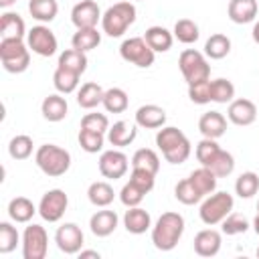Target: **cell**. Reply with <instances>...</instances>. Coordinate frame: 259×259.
<instances>
[{
    "label": "cell",
    "instance_id": "obj_18",
    "mask_svg": "<svg viewBox=\"0 0 259 259\" xmlns=\"http://www.w3.org/2000/svg\"><path fill=\"white\" fill-rule=\"evenodd\" d=\"M117 223H119L117 212L103 208V210H97V212L89 219V229H91V233H93L95 237H109V235L117 229Z\"/></svg>",
    "mask_w": 259,
    "mask_h": 259
},
{
    "label": "cell",
    "instance_id": "obj_39",
    "mask_svg": "<svg viewBox=\"0 0 259 259\" xmlns=\"http://www.w3.org/2000/svg\"><path fill=\"white\" fill-rule=\"evenodd\" d=\"M235 97V85L229 79H214L210 81V101L214 103H231Z\"/></svg>",
    "mask_w": 259,
    "mask_h": 259
},
{
    "label": "cell",
    "instance_id": "obj_15",
    "mask_svg": "<svg viewBox=\"0 0 259 259\" xmlns=\"http://www.w3.org/2000/svg\"><path fill=\"white\" fill-rule=\"evenodd\" d=\"M227 117L235 125H251L257 119V107L251 99H233L227 109Z\"/></svg>",
    "mask_w": 259,
    "mask_h": 259
},
{
    "label": "cell",
    "instance_id": "obj_42",
    "mask_svg": "<svg viewBox=\"0 0 259 259\" xmlns=\"http://www.w3.org/2000/svg\"><path fill=\"white\" fill-rule=\"evenodd\" d=\"M79 146H81V150H85L87 154H97V152H101L103 150V142H105V138H103V134H99V132H91V130H79Z\"/></svg>",
    "mask_w": 259,
    "mask_h": 259
},
{
    "label": "cell",
    "instance_id": "obj_56",
    "mask_svg": "<svg viewBox=\"0 0 259 259\" xmlns=\"http://www.w3.org/2000/svg\"><path fill=\"white\" fill-rule=\"evenodd\" d=\"M257 210H259V202H257Z\"/></svg>",
    "mask_w": 259,
    "mask_h": 259
},
{
    "label": "cell",
    "instance_id": "obj_2",
    "mask_svg": "<svg viewBox=\"0 0 259 259\" xmlns=\"http://www.w3.org/2000/svg\"><path fill=\"white\" fill-rule=\"evenodd\" d=\"M184 233V217L178 212H162L152 227V243L158 251H172Z\"/></svg>",
    "mask_w": 259,
    "mask_h": 259
},
{
    "label": "cell",
    "instance_id": "obj_28",
    "mask_svg": "<svg viewBox=\"0 0 259 259\" xmlns=\"http://www.w3.org/2000/svg\"><path fill=\"white\" fill-rule=\"evenodd\" d=\"M34 212H38V208L26 196H16L8 202V217L14 223H28L34 217Z\"/></svg>",
    "mask_w": 259,
    "mask_h": 259
},
{
    "label": "cell",
    "instance_id": "obj_27",
    "mask_svg": "<svg viewBox=\"0 0 259 259\" xmlns=\"http://www.w3.org/2000/svg\"><path fill=\"white\" fill-rule=\"evenodd\" d=\"M103 95H105V91L101 89V85L89 81V83H83L81 89L77 91V103L83 109H93L99 103H103Z\"/></svg>",
    "mask_w": 259,
    "mask_h": 259
},
{
    "label": "cell",
    "instance_id": "obj_25",
    "mask_svg": "<svg viewBox=\"0 0 259 259\" xmlns=\"http://www.w3.org/2000/svg\"><path fill=\"white\" fill-rule=\"evenodd\" d=\"M26 24L16 12H4L0 16V36L2 38H24Z\"/></svg>",
    "mask_w": 259,
    "mask_h": 259
},
{
    "label": "cell",
    "instance_id": "obj_37",
    "mask_svg": "<svg viewBox=\"0 0 259 259\" xmlns=\"http://www.w3.org/2000/svg\"><path fill=\"white\" fill-rule=\"evenodd\" d=\"M172 34H174V38L180 40L182 45H192V42H196L198 36H200L198 24H196L194 20H190V18H180V20H176Z\"/></svg>",
    "mask_w": 259,
    "mask_h": 259
},
{
    "label": "cell",
    "instance_id": "obj_11",
    "mask_svg": "<svg viewBox=\"0 0 259 259\" xmlns=\"http://www.w3.org/2000/svg\"><path fill=\"white\" fill-rule=\"evenodd\" d=\"M26 45L32 53H36L38 57H51L57 53L59 49V42H57V36L55 32L45 26V24H38V26H32L28 32H26Z\"/></svg>",
    "mask_w": 259,
    "mask_h": 259
},
{
    "label": "cell",
    "instance_id": "obj_30",
    "mask_svg": "<svg viewBox=\"0 0 259 259\" xmlns=\"http://www.w3.org/2000/svg\"><path fill=\"white\" fill-rule=\"evenodd\" d=\"M188 178H190V182L198 188V192H200L202 196H208V194H212V192L217 190V176H214V172H212L210 168H206V166H200V168L192 170Z\"/></svg>",
    "mask_w": 259,
    "mask_h": 259
},
{
    "label": "cell",
    "instance_id": "obj_13",
    "mask_svg": "<svg viewBox=\"0 0 259 259\" xmlns=\"http://www.w3.org/2000/svg\"><path fill=\"white\" fill-rule=\"evenodd\" d=\"M127 166H130L127 156L119 150H107L99 156V172L105 178H111V180L121 178L127 172Z\"/></svg>",
    "mask_w": 259,
    "mask_h": 259
},
{
    "label": "cell",
    "instance_id": "obj_34",
    "mask_svg": "<svg viewBox=\"0 0 259 259\" xmlns=\"http://www.w3.org/2000/svg\"><path fill=\"white\" fill-rule=\"evenodd\" d=\"M28 12L32 18L40 20V22H51L57 18L59 12V4L57 0H30L28 2Z\"/></svg>",
    "mask_w": 259,
    "mask_h": 259
},
{
    "label": "cell",
    "instance_id": "obj_52",
    "mask_svg": "<svg viewBox=\"0 0 259 259\" xmlns=\"http://www.w3.org/2000/svg\"><path fill=\"white\" fill-rule=\"evenodd\" d=\"M251 36H253V40L259 45V20L253 24V30H251Z\"/></svg>",
    "mask_w": 259,
    "mask_h": 259
},
{
    "label": "cell",
    "instance_id": "obj_55",
    "mask_svg": "<svg viewBox=\"0 0 259 259\" xmlns=\"http://www.w3.org/2000/svg\"><path fill=\"white\" fill-rule=\"evenodd\" d=\"M257 257H259V247H257Z\"/></svg>",
    "mask_w": 259,
    "mask_h": 259
},
{
    "label": "cell",
    "instance_id": "obj_26",
    "mask_svg": "<svg viewBox=\"0 0 259 259\" xmlns=\"http://www.w3.org/2000/svg\"><path fill=\"white\" fill-rule=\"evenodd\" d=\"M113 186L109 182H103V180H97V182H91L89 188H87V198L93 206H99V208H105L113 202Z\"/></svg>",
    "mask_w": 259,
    "mask_h": 259
},
{
    "label": "cell",
    "instance_id": "obj_53",
    "mask_svg": "<svg viewBox=\"0 0 259 259\" xmlns=\"http://www.w3.org/2000/svg\"><path fill=\"white\" fill-rule=\"evenodd\" d=\"M14 2H16V0H0V6H2V8H8V6H12Z\"/></svg>",
    "mask_w": 259,
    "mask_h": 259
},
{
    "label": "cell",
    "instance_id": "obj_35",
    "mask_svg": "<svg viewBox=\"0 0 259 259\" xmlns=\"http://www.w3.org/2000/svg\"><path fill=\"white\" fill-rule=\"evenodd\" d=\"M130 105V99H127V93L121 89V87H111L105 91L103 95V107L105 111L109 113H123Z\"/></svg>",
    "mask_w": 259,
    "mask_h": 259
},
{
    "label": "cell",
    "instance_id": "obj_32",
    "mask_svg": "<svg viewBox=\"0 0 259 259\" xmlns=\"http://www.w3.org/2000/svg\"><path fill=\"white\" fill-rule=\"evenodd\" d=\"M59 67L69 69L77 75H83L87 71V55L77 49H67L59 55Z\"/></svg>",
    "mask_w": 259,
    "mask_h": 259
},
{
    "label": "cell",
    "instance_id": "obj_23",
    "mask_svg": "<svg viewBox=\"0 0 259 259\" xmlns=\"http://www.w3.org/2000/svg\"><path fill=\"white\" fill-rule=\"evenodd\" d=\"M144 38L154 53H166L172 49V42H174V34L164 26H150Z\"/></svg>",
    "mask_w": 259,
    "mask_h": 259
},
{
    "label": "cell",
    "instance_id": "obj_33",
    "mask_svg": "<svg viewBox=\"0 0 259 259\" xmlns=\"http://www.w3.org/2000/svg\"><path fill=\"white\" fill-rule=\"evenodd\" d=\"M79 79H81V75H77V73H73L69 69H63V67H57L55 73H53V85H55V89L59 93H65V95L73 93L79 87Z\"/></svg>",
    "mask_w": 259,
    "mask_h": 259
},
{
    "label": "cell",
    "instance_id": "obj_7",
    "mask_svg": "<svg viewBox=\"0 0 259 259\" xmlns=\"http://www.w3.org/2000/svg\"><path fill=\"white\" fill-rule=\"evenodd\" d=\"M233 206H235V200L229 192H212L202 200L198 214L204 225L214 227V225L223 223L227 214L233 212Z\"/></svg>",
    "mask_w": 259,
    "mask_h": 259
},
{
    "label": "cell",
    "instance_id": "obj_43",
    "mask_svg": "<svg viewBox=\"0 0 259 259\" xmlns=\"http://www.w3.org/2000/svg\"><path fill=\"white\" fill-rule=\"evenodd\" d=\"M206 168H210L217 178H225V176L233 174V170H235V158H233V154H229L227 150H221V152L214 156V160H212Z\"/></svg>",
    "mask_w": 259,
    "mask_h": 259
},
{
    "label": "cell",
    "instance_id": "obj_49",
    "mask_svg": "<svg viewBox=\"0 0 259 259\" xmlns=\"http://www.w3.org/2000/svg\"><path fill=\"white\" fill-rule=\"evenodd\" d=\"M130 182H132V184H136L144 194H148V192L154 188L156 174H152V172H148V170H142V168H132Z\"/></svg>",
    "mask_w": 259,
    "mask_h": 259
},
{
    "label": "cell",
    "instance_id": "obj_14",
    "mask_svg": "<svg viewBox=\"0 0 259 259\" xmlns=\"http://www.w3.org/2000/svg\"><path fill=\"white\" fill-rule=\"evenodd\" d=\"M101 10L93 0H79L71 10V22L77 28H93L101 20Z\"/></svg>",
    "mask_w": 259,
    "mask_h": 259
},
{
    "label": "cell",
    "instance_id": "obj_17",
    "mask_svg": "<svg viewBox=\"0 0 259 259\" xmlns=\"http://www.w3.org/2000/svg\"><path fill=\"white\" fill-rule=\"evenodd\" d=\"M198 132L204 138H212L219 140L221 136H225L227 132V117L221 111H206L200 115L198 119Z\"/></svg>",
    "mask_w": 259,
    "mask_h": 259
},
{
    "label": "cell",
    "instance_id": "obj_8",
    "mask_svg": "<svg viewBox=\"0 0 259 259\" xmlns=\"http://www.w3.org/2000/svg\"><path fill=\"white\" fill-rule=\"evenodd\" d=\"M119 55L125 63H132L140 69H148L154 65L156 53L150 49V45L146 42L144 36H130L121 42L119 47Z\"/></svg>",
    "mask_w": 259,
    "mask_h": 259
},
{
    "label": "cell",
    "instance_id": "obj_10",
    "mask_svg": "<svg viewBox=\"0 0 259 259\" xmlns=\"http://www.w3.org/2000/svg\"><path fill=\"white\" fill-rule=\"evenodd\" d=\"M69 206V198L65 194V190L61 188H53L47 190L38 202V214L47 221V223H57L63 219L65 210Z\"/></svg>",
    "mask_w": 259,
    "mask_h": 259
},
{
    "label": "cell",
    "instance_id": "obj_21",
    "mask_svg": "<svg viewBox=\"0 0 259 259\" xmlns=\"http://www.w3.org/2000/svg\"><path fill=\"white\" fill-rule=\"evenodd\" d=\"M123 227L132 235H142L152 227V217L148 210L140 206H130L123 214Z\"/></svg>",
    "mask_w": 259,
    "mask_h": 259
},
{
    "label": "cell",
    "instance_id": "obj_22",
    "mask_svg": "<svg viewBox=\"0 0 259 259\" xmlns=\"http://www.w3.org/2000/svg\"><path fill=\"white\" fill-rule=\"evenodd\" d=\"M136 136H138V130H136V125L134 123H130V121H115L113 125H109V130H107V142L111 144V146H115V148H125V146H130L134 140H136Z\"/></svg>",
    "mask_w": 259,
    "mask_h": 259
},
{
    "label": "cell",
    "instance_id": "obj_38",
    "mask_svg": "<svg viewBox=\"0 0 259 259\" xmlns=\"http://www.w3.org/2000/svg\"><path fill=\"white\" fill-rule=\"evenodd\" d=\"M174 196H176L178 202H182V204H186V206L196 204V202H200V200L204 198V196L198 192V188L190 182V178H184V180H180V182L174 186Z\"/></svg>",
    "mask_w": 259,
    "mask_h": 259
},
{
    "label": "cell",
    "instance_id": "obj_16",
    "mask_svg": "<svg viewBox=\"0 0 259 259\" xmlns=\"http://www.w3.org/2000/svg\"><path fill=\"white\" fill-rule=\"evenodd\" d=\"M223 237L214 229H202L194 237V253L200 257H214L221 251Z\"/></svg>",
    "mask_w": 259,
    "mask_h": 259
},
{
    "label": "cell",
    "instance_id": "obj_45",
    "mask_svg": "<svg viewBox=\"0 0 259 259\" xmlns=\"http://www.w3.org/2000/svg\"><path fill=\"white\" fill-rule=\"evenodd\" d=\"M20 241V235L16 231V227H12L10 223H0V253H10L16 249Z\"/></svg>",
    "mask_w": 259,
    "mask_h": 259
},
{
    "label": "cell",
    "instance_id": "obj_5",
    "mask_svg": "<svg viewBox=\"0 0 259 259\" xmlns=\"http://www.w3.org/2000/svg\"><path fill=\"white\" fill-rule=\"evenodd\" d=\"M28 45L22 38H2L0 40V61L8 73H24L30 65Z\"/></svg>",
    "mask_w": 259,
    "mask_h": 259
},
{
    "label": "cell",
    "instance_id": "obj_3",
    "mask_svg": "<svg viewBox=\"0 0 259 259\" xmlns=\"http://www.w3.org/2000/svg\"><path fill=\"white\" fill-rule=\"evenodd\" d=\"M34 162L42 174H47L51 178H59V176L67 174V170L71 168V154L61 146L45 144L36 150Z\"/></svg>",
    "mask_w": 259,
    "mask_h": 259
},
{
    "label": "cell",
    "instance_id": "obj_41",
    "mask_svg": "<svg viewBox=\"0 0 259 259\" xmlns=\"http://www.w3.org/2000/svg\"><path fill=\"white\" fill-rule=\"evenodd\" d=\"M259 190V176L255 172H243L235 182V192L241 198H251Z\"/></svg>",
    "mask_w": 259,
    "mask_h": 259
},
{
    "label": "cell",
    "instance_id": "obj_1",
    "mask_svg": "<svg viewBox=\"0 0 259 259\" xmlns=\"http://www.w3.org/2000/svg\"><path fill=\"white\" fill-rule=\"evenodd\" d=\"M156 146L158 150L164 154L166 162L170 164H182L188 160L192 148H190V140L174 125H162V130H158L156 134Z\"/></svg>",
    "mask_w": 259,
    "mask_h": 259
},
{
    "label": "cell",
    "instance_id": "obj_9",
    "mask_svg": "<svg viewBox=\"0 0 259 259\" xmlns=\"http://www.w3.org/2000/svg\"><path fill=\"white\" fill-rule=\"evenodd\" d=\"M49 251V235L40 225H28L22 233V257L24 259H45Z\"/></svg>",
    "mask_w": 259,
    "mask_h": 259
},
{
    "label": "cell",
    "instance_id": "obj_6",
    "mask_svg": "<svg viewBox=\"0 0 259 259\" xmlns=\"http://www.w3.org/2000/svg\"><path fill=\"white\" fill-rule=\"evenodd\" d=\"M178 67L188 85L206 81L210 77V65L206 61V55H202L196 49H184L178 57Z\"/></svg>",
    "mask_w": 259,
    "mask_h": 259
},
{
    "label": "cell",
    "instance_id": "obj_29",
    "mask_svg": "<svg viewBox=\"0 0 259 259\" xmlns=\"http://www.w3.org/2000/svg\"><path fill=\"white\" fill-rule=\"evenodd\" d=\"M229 53H231V38L227 34L214 32V34H210L206 38V42H204V55L208 59L219 61V59H225Z\"/></svg>",
    "mask_w": 259,
    "mask_h": 259
},
{
    "label": "cell",
    "instance_id": "obj_44",
    "mask_svg": "<svg viewBox=\"0 0 259 259\" xmlns=\"http://www.w3.org/2000/svg\"><path fill=\"white\" fill-rule=\"evenodd\" d=\"M219 152H221V146L212 138H202L196 144V160L200 162V166H208Z\"/></svg>",
    "mask_w": 259,
    "mask_h": 259
},
{
    "label": "cell",
    "instance_id": "obj_36",
    "mask_svg": "<svg viewBox=\"0 0 259 259\" xmlns=\"http://www.w3.org/2000/svg\"><path fill=\"white\" fill-rule=\"evenodd\" d=\"M132 168H142V170H148L152 174H158V170H160V158H158V154L154 150L140 148L132 156Z\"/></svg>",
    "mask_w": 259,
    "mask_h": 259
},
{
    "label": "cell",
    "instance_id": "obj_19",
    "mask_svg": "<svg viewBox=\"0 0 259 259\" xmlns=\"http://www.w3.org/2000/svg\"><path fill=\"white\" fill-rule=\"evenodd\" d=\"M166 123V111L160 107V105H154V103H148V105H142L138 111H136V125L140 127H146V130H158Z\"/></svg>",
    "mask_w": 259,
    "mask_h": 259
},
{
    "label": "cell",
    "instance_id": "obj_20",
    "mask_svg": "<svg viewBox=\"0 0 259 259\" xmlns=\"http://www.w3.org/2000/svg\"><path fill=\"white\" fill-rule=\"evenodd\" d=\"M257 8H259L257 0H231L227 14L235 24H247L255 20Z\"/></svg>",
    "mask_w": 259,
    "mask_h": 259
},
{
    "label": "cell",
    "instance_id": "obj_4",
    "mask_svg": "<svg viewBox=\"0 0 259 259\" xmlns=\"http://www.w3.org/2000/svg\"><path fill=\"white\" fill-rule=\"evenodd\" d=\"M136 22V6L132 2H117L109 6L101 16V28L107 36H121Z\"/></svg>",
    "mask_w": 259,
    "mask_h": 259
},
{
    "label": "cell",
    "instance_id": "obj_24",
    "mask_svg": "<svg viewBox=\"0 0 259 259\" xmlns=\"http://www.w3.org/2000/svg\"><path fill=\"white\" fill-rule=\"evenodd\" d=\"M40 111H42V117L49 119V121H61L67 117V111H69V105H67V99L61 97L59 93H53L49 97L42 99V105H40Z\"/></svg>",
    "mask_w": 259,
    "mask_h": 259
},
{
    "label": "cell",
    "instance_id": "obj_47",
    "mask_svg": "<svg viewBox=\"0 0 259 259\" xmlns=\"http://www.w3.org/2000/svg\"><path fill=\"white\" fill-rule=\"evenodd\" d=\"M188 97L196 105L210 103V81L206 79V81H198V83L188 85Z\"/></svg>",
    "mask_w": 259,
    "mask_h": 259
},
{
    "label": "cell",
    "instance_id": "obj_31",
    "mask_svg": "<svg viewBox=\"0 0 259 259\" xmlns=\"http://www.w3.org/2000/svg\"><path fill=\"white\" fill-rule=\"evenodd\" d=\"M99 42H101V32H99L95 26H93V28H77V32H75L73 38H71L73 49L83 51V53L97 49Z\"/></svg>",
    "mask_w": 259,
    "mask_h": 259
},
{
    "label": "cell",
    "instance_id": "obj_48",
    "mask_svg": "<svg viewBox=\"0 0 259 259\" xmlns=\"http://www.w3.org/2000/svg\"><path fill=\"white\" fill-rule=\"evenodd\" d=\"M81 127L83 130H91V132H99V134H105L109 130V119L105 113H85L83 119H81Z\"/></svg>",
    "mask_w": 259,
    "mask_h": 259
},
{
    "label": "cell",
    "instance_id": "obj_40",
    "mask_svg": "<svg viewBox=\"0 0 259 259\" xmlns=\"http://www.w3.org/2000/svg\"><path fill=\"white\" fill-rule=\"evenodd\" d=\"M32 138L30 136H26V134H18V136H14L12 140H10V144H8V154H10V158H14V160H26L30 154H32Z\"/></svg>",
    "mask_w": 259,
    "mask_h": 259
},
{
    "label": "cell",
    "instance_id": "obj_50",
    "mask_svg": "<svg viewBox=\"0 0 259 259\" xmlns=\"http://www.w3.org/2000/svg\"><path fill=\"white\" fill-rule=\"evenodd\" d=\"M144 192L136 186V184H132V182H125L123 184V188L119 190V200H121V204L123 206H140V202L144 200Z\"/></svg>",
    "mask_w": 259,
    "mask_h": 259
},
{
    "label": "cell",
    "instance_id": "obj_46",
    "mask_svg": "<svg viewBox=\"0 0 259 259\" xmlns=\"http://www.w3.org/2000/svg\"><path fill=\"white\" fill-rule=\"evenodd\" d=\"M221 225H223V227H221L223 233L229 235V237H233V235H243V233L249 231V223H247V219H245L243 214H237V212L227 214L225 221H223Z\"/></svg>",
    "mask_w": 259,
    "mask_h": 259
},
{
    "label": "cell",
    "instance_id": "obj_51",
    "mask_svg": "<svg viewBox=\"0 0 259 259\" xmlns=\"http://www.w3.org/2000/svg\"><path fill=\"white\" fill-rule=\"evenodd\" d=\"M79 257H81V259H87V257H95V259H99L101 255H99L97 251H89V249L83 251V249H81V251H79Z\"/></svg>",
    "mask_w": 259,
    "mask_h": 259
},
{
    "label": "cell",
    "instance_id": "obj_12",
    "mask_svg": "<svg viewBox=\"0 0 259 259\" xmlns=\"http://www.w3.org/2000/svg\"><path fill=\"white\" fill-rule=\"evenodd\" d=\"M83 241H85L83 231L75 223H65L55 233V243L59 251H63L65 255H77L83 249Z\"/></svg>",
    "mask_w": 259,
    "mask_h": 259
},
{
    "label": "cell",
    "instance_id": "obj_54",
    "mask_svg": "<svg viewBox=\"0 0 259 259\" xmlns=\"http://www.w3.org/2000/svg\"><path fill=\"white\" fill-rule=\"evenodd\" d=\"M253 229H255V233L259 235V212H257V217H255V221H253Z\"/></svg>",
    "mask_w": 259,
    "mask_h": 259
}]
</instances>
